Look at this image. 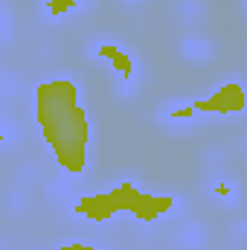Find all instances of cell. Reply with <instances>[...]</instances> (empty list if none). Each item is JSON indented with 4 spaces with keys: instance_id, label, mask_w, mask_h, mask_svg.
Returning <instances> with one entry per match:
<instances>
[{
    "instance_id": "obj_1",
    "label": "cell",
    "mask_w": 247,
    "mask_h": 250,
    "mask_svg": "<svg viewBox=\"0 0 247 250\" xmlns=\"http://www.w3.org/2000/svg\"><path fill=\"white\" fill-rule=\"evenodd\" d=\"M35 123L62 172L79 175L87 169L90 114L82 105L76 82L50 79L35 84Z\"/></svg>"
},
{
    "instance_id": "obj_2",
    "label": "cell",
    "mask_w": 247,
    "mask_h": 250,
    "mask_svg": "<svg viewBox=\"0 0 247 250\" xmlns=\"http://www.w3.org/2000/svg\"><path fill=\"white\" fill-rule=\"evenodd\" d=\"M172 209H175V195H148V192L137 189L131 181H123L99 195H84L73 204V212L82 218H90L93 224H102L117 212H128V215L151 224V221L169 215Z\"/></svg>"
},
{
    "instance_id": "obj_3",
    "label": "cell",
    "mask_w": 247,
    "mask_h": 250,
    "mask_svg": "<svg viewBox=\"0 0 247 250\" xmlns=\"http://www.w3.org/2000/svg\"><path fill=\"white\" fill-rule=\"evenodd\" d=\"M198 114H218V117H233V114H245L247 111V90L242 82H224L215 93H209L206 99L195 102Z\"/></svg>"
},
{
    "instance_id": "obj_4",
    "label": "cell",
    "mask_w": 247,
    "mask_h": 250,
    "mask_svg": "<svg viewBox=\"0 0 247 250\" xmlns=\"http://www.w3.org/2000/svg\"><path fill=\"white\" fill-rule=\"evenodd\" d=\"M96 56H99V59H105V62L111 64L123 79H131V76H134V59L125 53L123 47H117V44H108V41H105V44H99V47H96Z\"/></svg>"
},
{
    "instance_id": "obj_5",
    "label": "cell",
    "mask_w": 247,
    "mask_h": 250,
    "mask_svg": "<svg viewBox=\"0 0 247 250\" xmlns=\"http://www.w3.org/2000/svg\"><path fill=\"white\" fill-rule=\"evenodd\" d=\"M76 6H79L76 0H47V3H44L47 15H53V18H59V15H67V12H73Z\"/></svg>"
},
{
    "instance_id": "obj_6",
    "label": "cell",
    "mask_w": 247,
    "mask_h": 250,
    "mask_svg": "<svg viewBox=\"0 0 247 250\" xmlns=\"http://www.w3.org/2000/svg\"><path fill=\"white\" fill-rule=\"evenodd\" d=\"M195 114H198V111H195V102H192V105H186V108H172L169 117H172V120H192Z\"/></svg>"
},
{
    "instance_id": "obj_7",
    "label": "cell",
    "mask_w": 247,
    "mask_h": 250,
    "mask_svg": "<svg viewBox=\"0 0 247 250\" xmlns=\"http://www.w3.org/2000/svg\"><path fill=\"white\" fill-rule=\"evenodd\" d=\"M53 250H105V248H93V245H84V242H67V245H59Z\"/></svg>"
},
{
    "instance_id": "obj_8",
    "label": "cell",
    "mask_w": 247,
    "mask_h": 250,
    "mask_svg": "<svg viewBox=\"0 0 247 250\" xmlns=\"http://www.w3.org/2000/svg\"><path fill=\"white\" fill-rule=\"evenodd\" d=\"M215 192H218V195H230V187H227V184H218Z\"/></svg>"
},
{
    "instance_id": "obj_9",
    "label": "cell",
    "mask_w": 247,
    "mask_h": 250,
    "mask_svg": "<svg viewBox=\"0 0 247 250\" xmlns=\"http://www.w3.org/2000/svg\"><path fill=\"white\" fill-rule=\"evenodd\" d=\"M128 3H134V0H128Z\"/></svg>"
}]
</instances>
